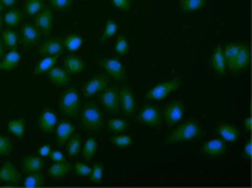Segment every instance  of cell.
<instances>
[{
    "mask_svg": "<svg viewBox=\"0 0 252 188\" xmlns=\"http://www.w3.org/2000/svg\"><path fill=\"white\" fill-rule=\"evenodd\" d=\"M43 7H45L43 0H26L25 1V12L29 16H36Z\"/></svg>",
    "mask_w": 252,
    "mask_h": 188,
    "instance_id": "cell-39",
    "label": "cell"
},
{
    "mask_svg": "<svg viewBox=\"0 0 252 188\" xmlns=\"http://www.w3.org/2000/svg\"><path fill=\"white\" fill-rule=\"evenodd\" d=\"M1 25H3V19H1V16H0V27H1Z\"/></svg>",
    "mask_w": 252,
    "mask_h": 188,
    "instance_id": "cell-52",
    "label": "cell"
},
{
    "mask_svg": "<svg viewBox=\"0 0 252 188\" xmlns=\"http://www.w3.org/2000/svg\"><path fill=\"white\" fill-rule=\"evenodd\" d=\"M63 49V39H48L39 46L38 52L43 56H59Z\"/></svg>",
    "mask_w": 252,
    "mask_h": 188,
    "instance_id": "cell-18",
    "label": "cell"
},
{
    "mask_svg": "<svg viewBox=\"0 0 252 188\" xmlns=\"http://www.w3.org/2000/svg\"><path fill=\"white\" fill-rule=\"evenodd\" d=\"M98 65L105 71V74L114 81H124L127 78L126 66L123 62L116 57H101L98 60Z\"/></svg>",
    "mask_w": 252,
    "mask_h": 188,
    "instance_id": "cell-8",
    "label": "cell"
},
{
    "mask_svg": "<svg viewBox=\"0 0 252 188\" xmlns=\"http://www.w3.org/2000/svg\"><path fill=\"white\" fill-rule=\"evenodd\" d=\"M23 172L29 174V172H36V171H42L45 168V161L40 157H35V155H28L22 160L20 162Z\"/></svg>",
    "mask_w": 252,
    "mask_h": 188,
    "instance_id": "cell-23",
    "label": "cell"
},
{
    "mask_svg": "<svg viewBox=\"0 0 252 188\" xmlns=\"http://www.w3.org/2000/svg\"><path fill=\"white\" fill-rule=\"evenodd\" d=\"M49 4L58 12H68L74 4V0H49Z\"/></svg>",
    "mask_w": 252,
    "mask_h": 188,
    "instance_id": "cell-43",
    "label": "cell"
},
{
    "mask_svg": "<svg viewBox=\"0 0 252 188\" xmlns=\"http://www.w3.org/2000/svg\"><path fill=\"white\" fill-rule=\"evenodd\" d=\"M75 128L77 127L72 122H69L68 119L59 121L58 124H57V128H55V135H57L55 142H57V145L58 147L65 145V142L69 139V136L75 132Z\"/></svg>",
    "mask_w": 252,
    "mask_h": 188,
    "instance_id": "cell-17",
    "label": "cell"
},
{
    "mask_svg": "<svg viewBox=\"0 0 252 188\" xmlns=\"http://www.w3.org/2000/svg\"><path fill=\"white\" fill-rule=\"evenodd\" d=\"M22 20H23V13L19 9H10L3 16V25H6L7 27H15L19 23H22Z\"/></svg>",
    "mask_w": 252,
    "mask_h": 188,
    "instance_id": "cell-33",
    "label": "cell"
},
{
    "mask_svg": "<svg viewBox=\"0 0 252 188\" xmlns=\"http://www.w3.org/2000/svg\"><path fill=\"white\" fill-rule=\"evenodd\" d=\"M59 109L65 116H69V118H77L79 115L81 96L74 86L65 89L61 94V96H59Z\"/></svg>",
    "mask_w": 252,
    "mask_h": 188,
    "instance_id": "cell-3",
    "label": "cell"
},
{
    "mask_svg": "<svg viewBox=\"0 0 252 188\" xmlns=\"http://www.w3.org/2000/svg\"><path fill=\"white\" fill-rule=\"evenodd\" d=\"M13 151V142L9 136L6 135H0V155L6 157Z\"/></svg>",
    "mask_w": 252,
    "mask_h": 188,
    "instance_id": "cell-42",
    "label": "cell"
},
{
    "mask_svg": "<svg viewBox=\"0 0 252 188\" xmlns=\"http://www.w3.org/2000/svg\"><path fill=\"white\" fill-rule=\"evenodd\" d=\"M202 136V127L200 124L190 118V119H186L185 122H182L179 127H176L173 131L170 132L164 142L166 144H179V142H185V141H192Z\"/></svg>",
    "mask_w": 252,
    "mask_h": 188,
    "instance_id": "cell-2",
    "label": "cell"
},
{
    "mask_svg": "<svg viewBox=\"0 0 252 188\" xmlns=\"http://www.w3.org/2000/svg\"><path fill=\"white\" fill-rule=\"evenodd\" d=\"M102 175H104V164L97 162L93 168H91V174L88 175L90 181L94 184H99L102 181Z\"/></svg>",
    "mask_w": 252,
    "mask_h": 188,
    "instance_id": "cell-41",
    "label": "cell"
},
{
    "mask_svg": "<svg viewBox=\"0 0 252 188\" xmlns=\"http://www.w3.org/2000/svg\"><path fill=\"white\" fill-rule=\"evenodd\" d=\"M49 160H51L52 162H62V161H65V155L58 150L51 151V154H49Z\"/></svg>",
    "mask_w": 252,
    "mask_h": 188,
    "instance_id": "cell-46",
    "label": "cell"
},
{
    "mask_svg": "<svg viewBox=\"0 0 252 188\" xmlns=\"http://www.w3.org/2000/svg\"><path fill=\"white\" fill-rule=\"evenodd\" d=\"M1 10H3V4L0 3V12H1Z\"/></svg>",
    "mask_w": 252,
    "mask_h": 188,
    "instance_id": "cell-53",
    "label": "cell"
},
{
    "mask_svg": "<svg viewBox=\"0 0 252 188\" xmlns=\"http://www.w3.org/2000/svg\"><path fill=\"white\" fill-rule=\"evenodd\" d=\"M244 130L247 132H251L252 130V118L251 116H247L245 119H244Z\"/></svg>",
    "mask_w": 252,
    "mask_h": 188,
    "instance_id": "cell-49",
    "label": "cell"
},
{
    "mask_svg": "<svg viewBox=\"0 0 252 188\" xmlns=\"http://www.w3.org/2000/svg\"><path fill=\"white\" fill-rule=\"evenodd\" d=\"M107 128L113 134H123L130 128V122L121 118H111L107 121Z\"/></svg>",
    "mask_w": 252,
    "mask_h": 188,
    "instance_id": "cell-32",
    "label": "cell"
},
{
    "mask_svg": "<svg viewBox=\"0 0 252 188\" xmlns=\"http://www.w3.org/2000/svg\"><path fill=\"white\" fill-rule=\"evenodd\" d=\"M110 142L111 145H114L118 150H127L133 145V138L130 135H123V134H118L110 138Z\"/></svg>",
    "mask_w": 252,
    "mask_h": 188,
    "instance_id": "cell-36",
    "label": "cell"
},
{
    "mask_svg": "<svg viewBox=\"0 0 252 188\" xmlns=\"http://www.w3.org/2000/svg\"><path fill=\"white\" fill-rule=\"evenodd\" d=\"M211 66L214 69V72L216 75L225 76L226 75V63H225V57H223V52H222V46L218 45L212 52L211 56Z\"/></svg>",
    "mask_w": 252,
    "mask_h": 188,
    "instance_id": "cell-21",
    "label": "cell"
},
{
    "mask_svg": "<svg viewBox=\"0 0 252 188\" xmlns=\"http://www.w3.org/2000/svg\"><path fill=\"white\" fill-rule=\"evenodd\" d=\"M4 56V45H3V42H1V39H0V59Z\"/></svg>",
    "mask_w": 252,
    "mask_h": 188,
    "instance_id": "cell-51",
    "label": "cell"
},
{
    "mask_svg": "<svg viewBox=\"0 0 252 188\" xmlns=\"http://www.w3.org/2000/svg\"><path fill=\"white\" fill-rule=\"evenodd\" d=\"M0 183H6L7 186H19L22 183V174L12 162H4L0 168Z\"/></svg>",
    "mask_w": 252,
    "mask_h": 188,
    "instance_id": "cell-15",
    "label": "cell"
},
{
    "mask_svg": "<svg viewBox=\"0 0 252 188\" xmlns=\"http://www.w3.org/2000/svg\"><path fill=\"white\" fill-rule=\"evenodd\" d=\"M244 152H245V157H247L248 160H251V158H252V142H251V141H248V142L245 144Z\"/></svg>",
    "mask_w": 252,
    "mask_h": 188,
    "instance_id": "cell-48",
    "label": "cell"
},
{
    "mask_svg": "<svg viewBox=\"0 0 252 188\" xmlns=\"http://www.w3.org/2000/svg\"><path fill=\"white\" fill-rule=\"evenodd\" d=\"M57 124H58V116H57L55 111H52L49 108H45L40 112V115H39V130L43 132V134H51V132L55 131Z\"/></svg>",
    "mask_w": 252,
    "mask_h": 188,
    "instance_id": "cell-16",
    "label": "cell"
},
{
    "mask_svg": "<svg viewBox=\"0 0 252 188\" xmlns=\"http://www.w3.org/2000/svg\"><path fill=\"white\" fill-rule=\"evenodd\" d=\"M65 145H66V152H68V155L71 157V158H74V157H77L78 154L81 152L82 150V142H81V136L79 135H71L69 136V139L65 142Z\"/></svg>",
    "mask_w": 252,
    "mask_h": 188,
    "instance_id": "cell-35",
    "label": "cell"
},
{
    "mask_svg": "<svg viewBox=\"0 0 252 188\" xmlns=\"http://www.w3.org/2000/svg\"><path fill=\"white\" fill-rule=\"evenodd\" d=\"M110 81L111 78L107 75V74H99V75L93 76L91 79H88L84 86H82V94L87 98H91L94 95L99 94L107 85H110Z\"/></svg>",
    "mask_w": 252,
    "mask_h": 188,
    "instance_id": "cell-9",
    "label": "cell"
},
{
    "mask_svg": "<svg viewBox=\"0 0 252 188\" xmlns=\"http://www.w3.org/2000/svg\"><path fill=\"white\" fill-rule=\"evenodd\" d=\"M46 76H48L49 82L55 86H65L71 81V74L65 68H61L57 65L46 72Z\"/></svg>",
    "mask_w": 252,
    "mask_h": 188,
    "instance_id": "cell-20",
    "label": "cell"
},
{
    "mask_svg": "<svg viewBox=\"0 0 252 188\" xmlns=\"http://www.w3.org/2000/svg\"><path fill=\"white\" fill-rule=\"evenodd\" d=\"M185 111H186V107L180 99L172 101L163 108V112H161L163 113V121L166 122L167 127L173 128L175 125H177L182 121Z\"/></svg>",
    "mask_w": 252,
    "mask_h": 188,
    "instance_id": "cell-7",
    "label": "cell"
},
{
    "mask_svg": "<svg viewBox=\"0 0 252 188\" xmlns=\"http://www.w3.org/2000/svg\"><path fill=\"white\" fill-rule=\"evenodd\" d=\"M35 25L42 32V35H51L54 27V10L52 7H43L35 16Z\"/></svg>",
    "mask_w": 252,
    "mask_h": 188,
    "instance_id": "cell-13",
    "label": "cell"
},
{
    "mask_svg": "<svg viewBox=\"0 0 252 188\" xmlns=\"http://www.w3.org/2000/svg\"><path fill=\"white\" fill-rule=\"evenodd\" d=\"M215 132H216L223 141L231 142V144H232V142H236L238 138H239V135H241L239 128H238L236 125H233V124H228V122H220V124H218L216 128H215Z\"/></svg>",
    "mask_w": 252,
    "mask_h": 188,
    "instance_id": "cell-19",
    "label": "cell"
},
{
    "mask_svg": "<svg viewBox=\"0 0 252 188\" xmlns=\"http://www.w3.org/2000/svg\"><path fill=\"white\" fill-rule=\"evenodd\" d=\"M51 151H52V150H51V147H49V145L46 144V145H42V147H39L38 152H39V155H40V157H49Z\"/></svg>",
    "mask_w": 252,
    "mask_h": 188,
    "instance_id": "cell-47",
    "label": "cell"
},
{
    "mask_svg": "<svg viewBox=\"0 0 252 188\" xmlns=\"http://www.w3.org/2000/svg\"><path fill=\"white\" fill-rule=\"evenodd\" d=\"M63 68L71 74V75H77L85 71L87 68V63L85 60L78 55H69L68 57H65V62H63Z\"/></svg>",
    "mask_w": 252,
    "mask_h": 188,
    "instance_id": "cell-22",
    "label": "cell"
},
{
    "mask_svg": "<svg viewBox=\"0 0 252 188\" xmlns=\"http://www.w3.org/2000/svg\"><path fill=\"white\" fill-rule=\"evenodd\" d=\"M182 83H183V81L180 78H173L166 82H161L147 91L146 99L147 101H161V99L167 98L172 92L177 91L182 86Z\"/></svg>",
    "mask_w": 252,
    "mask_h": 188,
    "instance_id": "cell-4",
    "label": "cell"
},
{
    "mask_svg": "<svg viewBox=\"0 0 252 188\" xmlns=\"http://www.w3.org/2000/svg\"><path fill=\"white\" fill-rule=\"evenodd\" d=\"M117 30H118V23H117L114 19H107L105 22V26H104V30H102V33H101V38H99V43H104V42H107L108 39H111L114 35L117 33Z\"/></svg>",
    "mask_w": 252,
    "mask_h": 188,
    "instance_id": "cell-38",
    "label": "cell"
},
{
    "mask_svg": "<svg viewBox=\"0 0 252 188\" xmlns=\"http://www.w3.org/2000/svg\"><path fill=\"white\" fill-rule=\"evenodd\" d=\"M74 171V165L69 161H62V162H54V165H51L48 169V175L52 178H62L65 175H68L69 172Z\"/></svg>",
    "mask_w": 252,
    "mask_h": 188,
    "instance_id": "cell-24",
    "label": "cell"
},
{
    "mask_svg": "<svg viewBox=\"0 0 252 188\" xmlns=\"http://www.w3.org/2000/svg\"><path fill=\"white\" fill-rule=\"evenodd\" d=\"M20 36H22V45H25L26 48H32L40 40L42 32L39 30V27L35 23L26 22V23H23V26L20 29Z\"/></svg>",
    "mask_w": 252,
    "mask_h": 188,
    "instance_id": "cell-10",
    "label": "cell"
},
{
    "mask_svg": "<svg viewBox=\"0 0 252 188\" xmlns=\"http://www.w3.org/2000/svg\"><path fill=\"white\" fill-rule=\"evenodd\" d=\"M99 104L108 113L117 115L120 112V88L107 85L99 92Z\"/></svg>",
    "mask_w": 252,
    "mask_h": 188,
    "instance_id": "cell-5",
    "label": "cell"
},
{
    "mask_svg": "<svg viewBox=\"0 0 252 188\" xmlns=\"http://www.w3.org/2000/svg\"><path fill=\"white\" fill-rule=\"evenodd\" d=\"M84 45V38L79 33H69L63 38V46L68 52H77Z\"/></svg>",
    "mask_w": 252,
    "mask_h": 188,
    "instance_id": "cell-28",
    "label": "cell"
},
{
    "mask_svg": "<svg viewBox=\"0 0 252 188\" xmlns=\"http://www.w3.org/2000/svg\"><path fill=\"white\" fill-rule=\"evenodd\" d=\"M74 172H75V175H78V177H88L91 174V167H88L84 162H77L74 165Z\"/></svg>",
    "mask_w": 252,
    "mask_h": 188,
    "instance_id": "cell-44",
    "label": "cell"
},
{
    "mask_svg": "<svg viewBox=\"0 0 252 188\" xmlns=\"http://www.w3.org/2000/svg\"><path fill=\"white\" fill-rule=\"evenodd\" d=\"M20 62V54L16 49H12L0 60V71H13Z\"/></svg>",
    "mask_w": 252,
    "mask_h": 188,
    "instance_id": "cell-26",
    "label": "cell"
},
{
    "mask_svg": "<svg viewBox=\"0 0 252 188\" xmlns=\"http://www.w3.org/2000/svg\"><path fill=\"white\" fill-rule=\"evenodd\" d=\"M98 150V142L95 138H88L84 145H82V150H81V154H82V158L84 161H91L95 154H97Z\"/></svg>",
    "mask_w": 252,
    "mask_h": 188,
    "instance_id": "cell-29",
    "label": "cell"
},
{
    "mask_svg": "<svg viewBox=\"0 0 252 188\" xmlns=\"http://www.w3.org/2000/svg\"><path fill=\"white\" fill-rule=\"evenodd\" d=\"M111 4L121 12H128L131 9V0H111Z\"/></svg>",
    "mask_w": 252,
    "mask_h": 188,
    "instance_id": "cell-45",
    "label": "cell"
},
{
    "mask_svg": "<svg viewBox=\"0 0 252 188\" xmlns=\"http://www.w3.org/2000/svg\"><path fill=\"white\" fill-rule=\"evenodd\" d=\"M136 119L138 122L150 127V128H158L163 122V113L156 107V105H144L138 113L136 115Z\"/></svg>",
    "mask_w": 252,
    "mask_h": 188,
    "instance_id": "cell-6",
    "label": "cell"
},
{
    "mask_svg": "<svg viewBox=\"0 0 252 188\" xmlns=\"http://www.w3.org/2000/svg\"><path fill=\"white\" fill-rule=\"evenodd\" d=\"M239 43L241 42H229L225 46H222V52H223V57H225V63H226V69L232 71L233 62L239 49Z\"/></svg>",
    "mask_w": 252,
    "mask_h": 188,
    "instance_id": "cell-25",
    "label": "cell"
},
{
    "mask_svg": "<svg viewBox=\"0 0 252 188\" xmlns=\"http://www.w3.org/2000/svg\"><path fill=\"white\" fill-rule=\"evenodd\" d=\"M250 62H251V52H250V46L244 42L239 43V49H238V54L235 57V62H233V68L231 72L233 74H239V72H244L247 71V68L250 66Z\"/></svg>",
    "mask_w": 252,
    "mask_h": 188,
    "instance_id": "cell-14",
    "label": "cell"
},
{
    "mask_svg": "<svg viewBox=\"0 0 252 188\" xmlns=\"http://www.w3.org/2000/svg\"><path fill=\"white\" fill-rule=\"evenodd\" d=\"M7 131L12 134L13 136H16L18 139H23L25 134H26V122L23 118H16L7 122Z\"/></svg>",
    "mask_w": 252,
    "mask_h": 188,
    "instance_id": "cell-27",
    "label": "cell"
},
{
    "mask_svg": "<svg viewBox=\"0 0 252 188\" xmlns=\"http://www.w3.org/2000/svg\"><path fill=\"white\" fill-rule=\"evenodd\" d=\"M202 154L206 157H220L223 154L228 152V142L223 141L220 136L219 138H214V139H208L202 144Z\"/></svg>",
    "mask_w": 252,
    "mask_h": 188,
    "instance_id": "cell-11",
    "label": "cell"
},
{
    "mask_svg": "<svg viewBox=\"0 0 252 188\" xmlns=\"http://www.w3.org/2000/svg\"><path fill=\"white\" fill-rule=\"evenodd\" d=\"M79 122L81 127L87 131L97 132L101 131L104 128V113L101 111V108L97 104H94L93 101H87L84 102L81 111H79Z\"/></svg>",
    "mask_w": 252,
    "mask_h": 188,
    "instance_id": "cell-1",
    "label": "cell"
},
{
    "mask_svg": "<svg viewBox=\"0 0 252 188\" xmlns=\"http://www.w3.org/2000/svg\"><path fill=\"white\" fill-rule=\"evenodd\" d=\"M206 1L208 0H179V4L185 13H193V12L203 9Z\"/></svg>",
    "mask_w": 252,
    "mask_h": 188,
    "instance_id": "cell-34",
    "label": "cell"
},
{
    "mask_svg": "<svg viewBox=\"0 0 252 188\" xmlns=\"http://www.w3.org/2000/svg\"><path fill=\"white\" fill-rule=\"evenodd\" d=\"M114 51L118 56H126L130 51V42L128 39L126 38L124 35H120L116 40V45H114Z\"/></svg>",
    "mask_w": 252,
    "mask_h": 188,
    "instance_id": "cell-40",
    "label": "cell"
},
{
    "mask_svg": "<svg viewBox=\"0 0 252 188\" xmlns=\"http://www.w3.org/2000/svg\"><path fill=\"white\" fill-rule=\"evenodd\" d=\"M0 3H1L3 6L12 7V6H15V4L18 3V0H0Z\"/></svg>",
    "mask_w": 252,
    "mask_h": 188,
    "instance_id": "cell-50",
    "label": "cell"
},
{
    "mask_svg": "<svg viewBox=\"0 0 252 188\" xmlns=\"http://www.w3.org/2000/svg\"><path fill=\"white\" fill-rule=\"evenodd\" d=\"M58 62V56H43L42 60L36 65V68L33 69V75L39 76L42 74H46L51 68H54Z\"/></svg>",
    "mask_w": 252,
    "mask_h": 188,
    "instance_id": "cell-31",
    "label": "cell"
},
{
    "mask_svg": "<svg viewBox=\"0 0 252 188\" xmlns=\"http://www.w3.org/2000/svg\"><path fill=\"white\" fill-rule=\"evenodd\" d=\"M137 102L133 88L126 85L120 89V109L124 115H133L136 111Z\"/></svg>",
    "mask_w": 252,
    "mask_h": 188,
    "instance_id": "cell-12",
    "label": "cell"
},
{
    "mask_svg": "<svg viewBox=\"0 0 252 188\" xmlns=\"http://www.w3.org/2000/svg\"><path fill=\"white\" fill-rule=\"evenodd\" d=\"M45 186V175L36 171V172H29L28 177L23 180V187L26 188H36V187H43Z\"/></svg>",
    "mask_w": 252,
    "mask_h": 188,
    "instance_id": "cell-30",
    "label": "cell"
},
{
    "mask_svg": "<svg viewBox=\"0 0 252 188\" xmlns=\"http://www.w3.org/2000/svg\"><path fill=\"white\" fill-rule=\"evenodd\" d=\"M18 40H19V35L12 30V29H7V30H3L1 32V42L4 45V48L7 49H16V45H18Z\"/></svg>",
    "mask_w": 252,
    "mask_h": 188,
    "instance_id": "cell-37",
    "label": "cell"
}]
</instances>
